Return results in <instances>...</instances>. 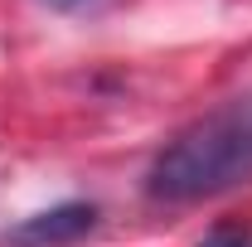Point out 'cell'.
Listing matches in <instances>:
<instances>
[{
	"instance_id": "obj_2",
	"label": "cell",
	"mask_w": 252,
	"mask_h": 247,
	"mask_svg": "<svg viewBox=\"0 0 252 247\" xmlns=\"http://www.w3.org/2000/svg\"><path fill=\"white\" fill-rule=\"evenodd\" d=\"M97 228V209L93 204H59L49 214L25 218L20 228H10L0 243L5 247H73L78 238H88Z\"/></svg>"
},
{
	"instance_id": "obj_3",
	"label": "cell",
	"mask_w": 252,
	"mask_h": 247,
	"mask_svg": "<svg viewBox=\"0 0 252 247\" xmlns=\"http://www.w3.org/2000/svg\"><path fill=\"white\" fill-rule=\"evenodd\" d=\"M199 247H252V223H219L199 238Z\"/></svg>"
},
{
	"instance_id": "obj_1",
	"label": "cell",
	"mask_w": 252,
	"mask_h": 247,
	"mask_svg": "<svg viewBox=\"0 0 252 247\" xmlns=\"http://www.w3.org/2000/svg\"><path fill=\"white\" fill-rule=\"evenodd\" d=\"M252 180V97H238L180 131L156 155L146 194L160 204H194Z\"/></svg>"
}]
</instances>
